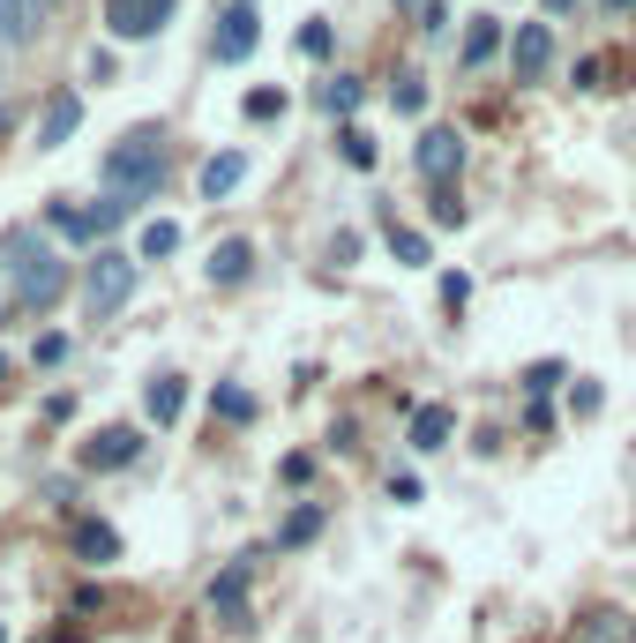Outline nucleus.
Returning <instances> with one entry per match:
<instances>
[{"label":"nucleus","mask_w":636,"mask_h":643,"mask_svg":"<svg viewBox=\"0 0 636 643\" xmlns=\"http://www.w3.org/2000/svg\"><path fill=\"white\" fill-rule=\"evenodd\" d=\"M248 8H254V0H248Z\"/></svg>","instance_id":"58836bf2"},{"label":"nucleus","mask_w":636,"mask_h":643,"mask_svg":"<svg viewBox=\"0 0 636 643\" xmlns=\"http://www.w3.org/2000/svg\"><path fill=\"white\" fill-rule=\"evenodd\" d=\"M502 53V15H472V30H464V67L495 61Z\"/></svg>","instance_id":"dca6fc26"},{"label":"nucleus","mask_w":636,"mask_h":643,"mask_svg":"<svg viewBox=\"0 0 636 643\" xmlns=\"http://www.w3.org/2000/svg\"><path fill=\"white\" fill-rule=\"evenodd\" d=\"M8 248H15V307H23V315L53 307V300L67 292V262H61V255H46V248H30L23 232H15Z\"/></svg>","instance_id":"f03ea898"},{"label":"nucleus","mask_w":636,"mask_h":643,"mask_svg":"<svg viewBox=\"0 0 636 643\" xmlns=\"http://www.w3.org/2000/svg\"><path fill=\"white\" fill-rule=\"evenodd\" d=\"M165 15H173V0H105L113 38H150V30H165Z\"/></svg>","instance_id":"0eeeda50"},{"label":"nucleus","mask_w":636,"mask_h":643,"mask_svg":"<svg viewBox=\"0 0 636 643\" xmlns=\"http://www.w3.org/2000/svg\"><path fill=\"white\" fill-rule=\"evenodd\" d=\"M30 38V0H0V46H23Z\"/></svg>","instance_id":"4be33fe9"},{"label":"nucleus","mask_w":636,"mask_h":643,"mask_svg":"<svg viewBox=\"0 0 636 643\" xmlns=\"http://www.w3.org/2000/svg\"><path fill=\"white\" fill-rule=\"evenodd\" d=\"M240 180H248V157H240V150H217V157L202 165V194H210V202H225Z\"/></svg>","instance_id":"f8f14e48"},{"label":"nucleus","mask_w":636,"mask_h":643,"mask_svg":"<svg viewBox=\"0 0 636 643\" xmlns=\"http://www.w3.org/2000/svg\"><path fill=\"white\" fill-rule=\"evenodd\" d=\"M315 531H322V509H315V502H300V509L277 524V546H308Z\"/></svg>","instance_id":"6ab92c4d"},{"label":"nucleus","mask_w":636,"mask_h":643,"mask_svg":"<svg viewBox=\"0 0 636 643\" xmlns=\"http://www.w3.org/2000/svg\"><path fill=\"white\" fill-rule=\"evenodd\" d=\"M0 643H8V629H0Z\"/></svg>","instance_id":"4c0bfd02"},{"label":"nucleus","mask_w":636,"mask_h":643,"mask_svg":"<svg viewBox=\"0 0 636 643\" xmlns=\"http://www.w3.org/2000/svg\"><path fill=\"white\" fill-rule=\"evenodd\" d=\"M599 404H607V389H599V382H576L570 389V412H576V419H591Z\"/></svg>","instance_id":"7c9ffc66"},{"label":"nucleus","mask_w":636,"mask_h":643,"mask_svg":"<svg viewBox=\"0 0 636 643\" xmlns=\"http://www.w3.org/2000/svg\"><path fill=\"white\" fill-rule=\"evenodd\" d=\"M158 173H165V135L158 128H127L105 150V188L127 194V202H142V194L158 188Z\"/></svg>","instance_id":"f257e3e1"},{"label":"nucleus","mask_w":636,"mask_h":643,"mask_svg":"<svg viewBox=\"0 0 636 643\" xmlns=\"http://www.w3.org/2000/svg\"><path fill=\"white\" fill-rule=\"evenodd\" d=\"M83 217H90V240H98V232H113V225L135 217V202H127V194H105V202H98V210H83Z\"/></svg>","instance_id":"aec40b11"},{"label":"nucleus","mask_w":636,"mask_h":643,"mask_svg":"<svg viewBox=\"0 0 636 643\" xmlns=\"http://www.w3.org/2000/svg\"><path fill=\"white\" fill-rule=\"evenodd\" d=\"M554 61V30L547 23H516V38H509V67H516V83H539Z\"/></svg>","instance_id":"423d86ee"},{"label":"nucleus","mask_w":636,"mask_h":643,"mask_svg":"<svg viewBox=\"0 0 636 643\" xmlns=\"http://www.w3.org/2000/svg\"><path fill=\"white\" fill-rule=\"evenodd\" d=\"M300 53H308V61H322V53H329V23H308V30H300Z\"/></svg>","instance_id":"473e14b6"},{"label":"nucleus","mask_w":636,"mask_h":643,"mask_svg":"<svg viewBox=\"0 0 636 643\" xmlns=\"http://www.w3.org/2000/svg\"><path fill=\"white\" fill-rule=\"evenodd\" d=\"M389 105H397V113H427V83H420V75H397V83H389Z\"/></svg>","instance_id":"5701e85b"},{"label":"nucleus","mask_w":636,"mask_h":643,"mask_svg":"<svg viewBox=\"0 0 636 643\" xmlns=\"http://www.w3.org/2000/svg\"><path fill=\"white\" fill-rule=\"evenodd\" d=\"M135 456H142V434H135V427H105V434L83 442V464H90V471H121Z\"/></svg>","instance_id":"6e6552de"},{"label":"nucleus","mask_w":636,"mask_h":643,"mask_svg":"<svg viewBox=\"0 0 636 643\" xmlns=\"http://www.w3.org/2000/svg\"><path fill=\"white\" fill-rule=\"evenodd\" d=\"M539 8H547V15H570V8H576V0H539Z\"/></svg>","instance_id":"72a5a7b5"},{"label":"nucleus","mask_w":636,"mask_h":643,"mask_svg":"<svg viewBox=\"0 0 636 643\" xmlns=\"http://www.w3.org/2000/svg\"><path fill=\"white\" fill-rule=\"evenodd\" d=\"M449 434H457L449 404H412V450H449Z\"/></svg>","instance_id":"9b49d317"},{"label":"nucleus","mask_w":636,"mask_h":643,"mask_svg":"<svg viewBox=\"0 0 636 643\" xmlns=\"http://www.w3.org/2000/svg\"><path fill=\"white\" fill-rule=\"evenodd\" d=\"M427 217H435V225H464V202H457V188H435Z\"/></svg>","instance_id":"c85d7f7f"},{"label":"nucleus","mask_w":636,"mask_h":643,"mask_svg":"<svg viewBox=\"0 0 636 643\" xmlns=\"http://www.w3.org/2000/svg\"><path fill=\"white\" fill-rule=\"evenodd\" d=\"M46 225H53L61 240H90V217H83V210H67V202H53V210H46Z\"/></svg>","instance_id":"bb28decb"},{"label":"nucleus","mask_w":636,"mask_h":643,"mask_svg":"<svg viewBox=\"0 0 636 643\" xmlns=\"http://www.w3.org/2000/svg\"><path fill=\"white\" fill-rule=\"evenodd\" d=\"M30 360H38V367H61V360H67V337H61V329H46V337H38V352H30Z\"/></svg>","instance_id":"2f4dec72"},{"label":"nucleus","mask_w":636,"mask_h":643,"mask_svg":"<svg viewBox=\"0 0 636 643\" xmlns=\"http://www.w3.org/2000/svg\"><path fill=\"white\" fill-rule=\"evenodd\" d=\"M210 614H217L225 629H248V562H233L225 577L210 583Z\"/></svg>","instance_id":"1a4fd4ad"},{"label":"nucleus","mask_w":636,"mask_h":643,"mask_svg":"<svg viewBox=\"0 0 636 643\" xmlns=\"http://www.w3.org/2000/svg\"><path fill=\"white\" fill-rule=\"evenodd\" d=\"M180 404H188V389H180V375H158V382L142 389V412H150L158 427H173V419H180Z\"/></svg>","instance_id":"4468645a"},{"label":"nucleus","mask_w":636,"mask_h":643,"mask_svg":"<svg viewBox=\"0 0 636 643\" xmlns=\"http://www.w3.org/2000/svg\"><path fill=\"white\" fill-rule=\"evenodd\" d=\"M562 382V360H539V367H524V396L532 404H547V389Z\"/></svg>","instance_id":"a878e982"},{"label":"nucleus","mask_w":636,"mask_h":643,"mask_svg":"<svg viewBox=\"0 0 636 643\" xmlns=\"http://www.w3.org/2000/svg\"><path fill=\"white\" fill-rule=\"evenodd\" d=\"M0 382H8V352H0Z\"/></svg>","instance_id":"f704fd0d"},{"label":"nucleus","mask_w":636,"mask_h":643,"mask_svg":"<svg viewBox=\"0 0 636 643\" xmlns=\"http://www.w3.org/2000/svg\"><path fill=\"white\" fill-rule=\"evenodd\" d=\"M322 113H345V121H352V113H360V83H352V75L322 83Z\"/></svg>","instance_id":"412c9836"},{"label":"nucleus","mask_w":636,"mask_h":643,"mask_svg":"<svg viewBox=\"0 0 636 643\" xmlns=\"http://www.w3.org/2000/svg\"><path fill=\"white\" fill-rule=\"evenodd\" d=\"M75 554H83V562H113V554H121V531L98 524V516H83V524H75Z\"/></svg>","instance_id":"2eb2a0df"},{"label":"nucleus","mask_w":636,"mask_h":643,"mask_svg":"<svg viewBox=\"0 0 636 643\" xmlns=\"http://www.w3.org/2000/svg\"><path fill=\"white\" fill-rule=\"evenodd\" d=\"M254 46H262V15H254L248 0H233V8L217 15V61H225V67H240V61L254 53Z\"/></svg>","instance_id":"20e7f679"},{"label":"nucleus","mask_w":636,"mask_h":643,"mask_svg":"<svg viewBox=\"0 0 636 643\" xmlns=\"http://www.w3.org/2000/svg\"><path fill=\"white\" fill-rule=\"evenodd\" d=\"M457 165H464V135L457 128H427L420 135V173H427V188H449Z\"/></svg>","instance_id":"39448f33"},{"label":"nucleus","mask_w":636,"mask_h":643,"mask_svg":"<svg viewBox=\"0 0 636 643\" xmlns=\"http://www.w3.org/2000/svg\"><path fill=\"white\" fill-rule=\"evenodd\" d=\"M389 255L404 262V269H420L427 262V232H389Z\"/></svg>","instance_id":"cd10ccee"},{"label":"nucleus","mask_w":636,"mask_h":643,"mask_svg":"<svg viewBox=\"0 0 636 643\" xmlns=\"http://www.w3.org/2000/svg\"><path fill=\"white\" fill-rule=\"evenodd\" d=\"M210 412H217V419H233V427H248V419H254V396H248V389H233V382H217V389H210Z\"/></svg>","instance_id":"a211bd4d"},{"label":"nucleus","mask_w":636,"mask_h":643,"mask_svg":"<svg viewBox=\"0 0 636 643\" xmlns=\"http://www.w3.org/2000/svg\"><path fill=\"white\" fill-rule=\"evenodd\" d=\"M240 113H248V121H277V113H285V90H270V83H262V90L240 98Z\"/></svg>","instance_id":"393cba45"},{"label":"nucleus","mask_w":636,"mask_h":643,"mask_svg":"<svg viewBox=\"0 0 636 643\" xmlns=\"http://www.w3.org/2000/svg\"><path fill=\"white\" fill-rule=\"evenodd\" d=\"M397 8H427V0H397Z\"/></svg>","instance_id":"c9c22d12"},{"label":"nucleus","mask_w":636,"mask_h":643,"mask_svg":"<svg viewBox=\"0 0 636 643\" xmlns=\"http://www.w3.org/2000/svg\"><path fill=\"white\" fill-rule=\"evenodd\" d=\"M135 277H142V262L121 255V248H105V255L90 262V277H83V307H90V322L121 315L127 300H135Z\"/></svg>","instance_id":"7ed1b4c3"},{"label":"nucleus","mask_w":636,"mask_h":643,"mask_svg":"<svg viewBox=\"0 0 636 643\" xmlns=\"http://www.w3.org/2000/svg\"><path fill=\"white\" fill-rule=\"evenodd\" d=\"M464 300H472V277L449 269V277H442V307H449V315H464Z\"/></svg>","instance_id":"c756f323"},{"label":"nucleus","mask_w":636,"mask_h":643,"mask_svg":"<svg viewBox=\"0 0 636 643\" xmlns=\"http://www.w3.org/2000/svg\"><path fill=\"white\" fill-rule=\"evenodd\" d=\"M607 8H636V0H607Z\"/></svg>","instance_id":"e433bc0d"},{"label":"nucleus","mask_w":636,"mask_h":643,"mask_svg":"<svg viewBox=\"0 0 636 643\" xmlns=\"http://www.w3.org/2000/svg\"><path fill=\"white\" fill-rule=\"evenodd\" d=\"M337 142H345V165H352V173H375V142H367V128H345Z\"/></svg>","instance_id":"b1692460"},{"label":"nucleus","mask_w":636,"mask_h":643,"mask_svg":"<svg viewBox=\"0 0 636 643\" xmlns=\"http://www.w3.org/2000/svg\"><path fill=\"white\" fill-rule=\"evenodd\" d=\"M248 269H254L248 240H217V248H210V285H240Z\"/></svg>","instance_id":"ddd939ff"},{"label":"nucleus","mask_w":636,"mask_h":643,"mask_svg":"<svg viewBox=\"0 0 636 643\" xmlns=\"http://www.w3.org/2000/svg\"><path fill=\"white\" fill-rule=\"evenodd\" d=\"M75 128H83V98H75V90H53V105H46V121H38V150H61Z\"/></svg>","instance_id":"9d476101"},{"label":"nucleus","mask_w":636,"mask_h":643,"mask_svg":"<svg viewBox=\"0 0 636 643\" xmlns=\"http://www.w3.org/2000/svg\"><path fill=\"white\" fill-rule=\"evenodd\" d=\"M173 248H180V225L150 217V225H142V240H135V262H158V255H173Z\"/></svg>","instance_id":"f3484780"}]
</instances>
